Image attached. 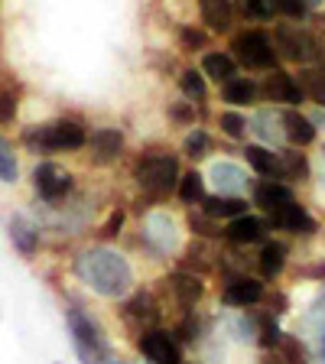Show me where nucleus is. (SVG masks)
Instances as JSON below:
<instances>
[{"label":"nucleus","instance_id":"nucleus-1","mask_svg":"<svg viewBox=\"0 0 325 364\" xmlns=\"http://www.w3.org/2000/svg\"><path fill=\"white\" fill-rule=\"evenodd\" d=\"M72 273L88 293L107 303H121L124 296L137 289V270L127 254H121L111 244H88L75 254Z\"/></svg>","mask_w":325,"mask_h":364},{"label":"nucleus","instance_id":"nucleus-2","mask_svg":"<svg viewBox=\"0 0 325 364\" xmlns=\"http://www.w3.org/2000/svg\"><path fill=\"white\" fill-rule=\"evenodd\" d=\"M130 176H134L137 189L144 192L146 212H150L163 198H169V192H176V186H179V179H182V166H179V156H176V153L146 150L134 159Z\"/></svg>","mask_w":325,"mask_h":364},{"label":"nucleus","instance_id":"nucleus-3","mask_svg":"<svg viewBox=\"0 0 325 364\" xmlns=\"http://www.w3.org/2000/svg\"><path fill=\"white\" fill-rule=\"evenodd\" d=\"M65 328H68V338H72V348H75V358L82 364H114L117 361V351H114L105 326H101L85 306H78V303L65 306Z\"/></svg>","mask_w":325,"mask_h":364},{"label":"nucleus","instance_id":"nucleus-4","mask_svg":"<svg viewBox=\"0 0 325 364\" xmlns=\"http://www.w3.org/2000/svg\"><path fill=\"white\" fill-rule=\"evenodd\" d=\"M23 144L33 153H75L88 146V130L75 117H59V121L39 124V127H26Z\"/></svg>","mask_w":325,"mask_h":364},{"label":"nucleus","instance_id":"nucleus-5","mask_svg":"<svg viewBox=\"0 0 325 364\" xmlns=\"http://www.w3.org/2000/svg\"><path fill=\"white\" fill-rule=\"evenodd\" d=\"M140 244L156 257H179L182 250V225L169 208H150L140 221Z\"/></svg>","mask_w":325,"mask_h":364},{"label":"nucleus","instance_id":"nucleus-6","mask_svg":"<svg viewBox=\"0 0 325 364\" xmlns=\"http://www.w3.org/2000/svg\"><path fill=\"white\" fill-rule=\"evenodd\" d=\"M156 296H163L159 303H163V309L166 306H173L176 312H192L202 306V299L208 296V283H205V277H198V273H189V270H169L163 280H159V289Z\"/></svg>","mask_w":325,"mask_h":364},{"label":"nucleus","instance_id":"nucleus-7","mask_svg":"<svg viewBox=\"0 0 325 364\" xmlns=\"http://www.w3.org/2000/svg\"><path fill=\"white\" fill-rule=\"evenodd\" d=\"M228 53L238 65H244L247 72H270L277 68V49H273V39L264 30H241L235 33Z\"/></svg>","mask_w":325,"mask_h":364},{"label":"nucleus","instance_id":"nucleus-8","mask_svg":"<svg viewBox=\"0 0 325 364\" xmlns=\"http://www.w3.org/2000/svg\"><path fill=\"white\" fill-rule=\"evenodd\" d=\"M117 316H121V322L130 328V332H134V338H137V335L146 332V328L163 326L166 309H163V303H159L156 289H134L130 296H124V299H121Z\"/></svg>","mask_w":325,"mask_h":364},{"label":"nucleus","instance_id":"nucleus-9","mask_svg":"<svg viewBox=\"0 0 325 364\" xmlns=\"http://www.w3.org/2000/svg\"><path fill=\"white\" fill-rule=\"evenodd\" d=\"M218 299H221V306H228V309H257V306L267 299V283L260 280L257 273H247V270L225 273Z\"/></svg>","mask_w":325,"mask_h":364},{"label":"nucleus","instance_id":"nucleus-10","mask_svg":"<svg viewBox=\"0 0 325 364\" xmlns=\"http://www.w3.org/2000/svg\"><path fill=\"white\" fill-rule=\"evenodd\" d=\"M134 345L146 364H186V348H182L179 338L173 335V328H166V326L140 332Z\"/></svg>","mask_w":325,"mask_h":364},{"label":"nucleus","instance_id":"nucleus-11","mask_svg":"<svg viewBox=\"0 0 325 364\" xmlns=\"http://www.w3.org/2000/svg\"><path fill=\"white\" fill-rule=\"evenodd\" d=\"M33 192H36L39 202L46 205H59L62 198H68L72 192H75V176L68 173L65 166H59V163H49V159H43V163H36V169H33Z\"/></svg>","mask_w":325,"mask_h":364},{"label":"nucleus","instance_id":"nucleus-12","mask_svg":"<svg viewBox=\"0 0 325 364\" xmlns=\"http://www.w3.org/2000/svg\"><path fill=\"white\" fill-rule=\"evenodd\" d=\"M316 43L319 39L309 30L293 26L289 20L273 26V49H277V55H283L287 62H296V65H309L312 53H316Z\"/></svg>","mask_w":325,"mask_h":364},{"label":"nucleus","instance_id":"nucleus-13","mask_svg":"<svg viewBox=\"0 0 325 364\" xmlns=\"http://www.w3.org/2000/svg\"><path fill=\"white\" fill-rule=\"evenodd\" d=\"M267 237H270V225H267V218L257 212H247V215H241V218H231L228 225H221V244L238 247V250L260 247Z\"/></svg>","mask_w":325,"mask_h":364},{"label":"nucleus","instance_id":"nucleus-14","mask_svg":"<svg viewBox=\"0 0 325 364\" xmlns=\"http://www.w3.org/2000/svg\"><path fill=\"white\" fill-rule=\"evenodd\" d=\"M267 225H270V231H280V235H289V237H312L319 231V218L299 198L283 205L280 212H273L267 218Z\"/></svg>","mask_w":325,"mask_h":364},{"label":"nucleus","instance_id":"nucleus-15","mask_svg":"<svg viewBox=\"0 0 325 364\" xmlns=\"http://www.w3.org/2000/svg\"><path fill=\"white\" fill-rule=\"evenodd\" d=\"M260 95L270 105H289V107H299L306 101V91L299 85V78L289 75L287 68H270L264 85H260Z\"/></svg>","mask_w":325,"mask_h":364},{"label":"nucleus","instance_id":"nucleus-16","mask_svg":"<svg viewBox=\"0 0 325 364\" xmlns=\"http://www.w3.org/2000/svg\"><path fill=\"white\" fill-rule=\"evenodd\" d=\"M289 202H296V192L289 182L260 179L250 186V208H257V215H264V218H270L273 212H280Z\"/></svg>","mask_w":325,"mask_h":364},{"label":"nucleus","instance_id":"nucleus-17","mask_svg":"<svg viewBox=\"0 0 325 364\" xmlns=\"http://www.w3.org/2000/svg\"><path fill=\"white\" fill-rule=\"evenodd\" d=\"M205 182H208L218 196H244V192L254 186L247 169L231 163V159H215L212 166H208V173H205Z\"/></svg>","mask_w":325,"mask_h":364},{"label":"nucleus","instance_id":"nucleus-18","mask_svg":"<svg viewBox=\"0 0 325 364\" xmlns=\"http://www.w3.org/2000/svg\"><path fill=\"white\" fill-rule=\"evenodd\" d=\"M289 241H283V237H267L264 244L257 247V277L264 283H277L283 277V273L289 270Z\"/></svg>","mask_w":325,"mask_h":364},{"label":"nucleus","instance_id":"nucleus-19","mask_svg":"<svg viewBox=\"0 0 325 364\" xmlns=\"http://www.w3.org/2000/svg\"><path fill=\"white\" fill-rule=\"evenodd\" d=\"M88 153L95 166H111L124 153V130L121 127H95L88 134Z\"/></svg>","mask_w":325,"mask_h":364},{"label":"nucleus","instance_id":"nucleus-20","mask_svg":"<svg viewBox=\"0 0 325 364\" xmlns=\"http://www.w3.org/2000/svg\"><path fill=\"white\" fill-rule=\"evenodd\" d=\"M218 254L221 250H215L208 241H196V237H192L189 247L179 250L176 267H179V270H189V273H198V277H208V273L218 270Z\"/></svg>","mask_w":325,"mask_h":364},{"label":"nucleus","instance_id":"nucleus-21","mask_svg":"<svg viewBox=\"0 0 325 364\" xmlns=\"http://www.w3.org/2000/svg\"><path fill=\"white\" fill-rule=\"evenodd\" d=\"M244 159H247V166L254 169L260 179L287 182V166H283L280 150H270V146H264V144H247L244 146Z\"/></svg>","mask_w":325,"mask_h":364},{"label":"nucleus","instance_id":"nucleus-22","mask_svg":"<svg viewBox=\"0 0 325 364\" xmlns=\"http://www.w3.org/2000/svg\"><path fill=\"white\" fill-rule=\"evenodd\" d=\"M198 212L208 215L218 225H228L231 218H241V215L250 212V202L244 196H218V192H208L198 205Z\"/></svg>","mask_w":325,"mask_h":364},{"label":"nucleus","instance_id":"nucleus-23","mask_svg":"<svg viewBox=\"0 0 325 364\" xmlns=\"http://www.w3.org/2000/svg\"><path fill=\"white\" fill-rule=\"evenodd\" d=\"M250 134H257V140L270 150H280V144H287V134H283V111L280 107H260L254 117H250Z\"/></svg>","mask_w":325,"mask_h":364},{"label":"nucleus","instance_id":"nucleus-24","mask_svg":"<svg viewBox=\"0 0 325 364\" xmlns=\"http://www.w3.org/2000/svg\"><path fill=\"white\" fill-rule=\"evenodd\" d=\"M10 244H14V250L20 257L33 260L39 254V247H43V235H39V228L26 215H14L10 218Z\"/></svg>","mask_w":325,"mask_h":364},{"label":"nucleus","instance_id":"nucleus-25","mask_svg":"<svg viewBox=\"0 0 325 364\" xmlns=\"http://www.w3.org/2000/svg\"><path fill=\"white\" fill-rule=\"evenodd\" d=\"M283 134H287V144H289V146L303 150V146H312V144H316L319 130L312 127L309 114H303L299 107H287V111H283Z\"/></svg>","mask_w":325,"mask_h":364},{"label":"nucleus","instance_id":"nucleus-26","mask_svg":"<svg viewBox=\"0 0 325 364\" xmlns=\"http://www.w3.org/2000/svg\"><path fill=\"white\" fill-rule=\"evenodd\" d=\"M198 16L212 33H228L235 26V0H198Z\"/></svg>","mask_w":325,"mask_h":364},{"label":"nucleus","instance_id":"nucleus-27","mask_svg":"<svg viewBox=\"0 0 325 364\" xmlns=\"http://www.w3.org/2000/svg\"><path fill=\"white\" fill-rule=\"evenodd\" d=\"M257 95H260V85L254 82V78L235 75L231 82L221 85V101H225V105H231L235 111H238V107H244V105H254V101H257Z\"/></svg>","mask_w":325,"mask_h":364},{"label":"nucleus","instance_id":"nucleus-28","mask_svg":"<svg viewBox=\"0 0 325 364\" xmlns=\"http://www.w3.org/2000/svg\"><path fill=\"white\" fill-rule=\"evenodd\" d=\"M202 75L218 82V88H221L225 82H231V78L238 75V62L231 59V53H205L202 55Z\"/></svg>","mask_w":325,"mask_h":364},{"label":"nucleus","instance_id":"nucleus-29","mask_svg":"<svg viewBox=\"0 0 325 364\" xmlns=\"http://www.w3.org/2000/svg\"><path fill=\"white\" fill-rule=\"evenodd\" d=\"M205 196H208V182H205V173H198V169H189V173H182L179 186H176V198H179L182 205L196 208V205H202Z\"/></svg>","mask_w":325,"mask_h":364},{"label":"nucleus","instance_id":"nucleus-30","mask_svg":"<svg viewBox=\"0 0 325 364\" xmlns=\"http://www.w3.org/2000/svg\"><path fill=\"white\" fill-rule=\"evenodd\" d=\"M283 326L280 316H273L270 309H260V328H257V348L260 351H280L283 345Z\"/></svg>","mask_w":325,"mask_h":364},{"label":"nucleus","instance_id":"nucleus-31","mask_svg":"<svg viewBox=\"0 0 325 364\" xmlns=\"http://www.w3.org/2000/svg\"><path fill=\"white\" fill-rule=\"evenodd\" d=\"M212 134L205 127H192L189 134H186V140H182V156H189V159H205L208 153H212Z\"/></svg>","mask_w":325,"mask_h":364},{"label":"nucleus","instance_id":"nucleus-32","mask_svg":"<svg viewBox=\"0 0 325 364\" xmlns=\"http://www.w3.org/2000/svg\"><path fill=\"white\" fill-rule=\"evenodd\" d=\"M179 88H182V95L189 101H196V105H202V101L208 98V78L202 75V68H186L179 75Z\"/></svg>","mask_w":325,"mask_h":364},{"label":"nucleus","instance_id":"nucleus-33","mask_svg":"<svg viewBox=\"0 0 325 364\" xmlns=\"http://www.w3.org/2000/svg\"><path fill=\"white\" fill-rule=\"evenodd\" d=\"M283 156V166H287V182H306L312 176V166H309V156H303V150H280Z\"/></svg>","mask_w":325,"mask_h":364},{"label":"nucleus","instance_id":"nucleus-34","mask_svg":"<svg viewBox=\"0 0 325 364\" xmlns=\"http://www.w3.org/2000/svg\"><path fill=\"white\" fill-rule=\"evenodd\" d=\"M218 130L228 136V140H247V134H250V121L244 117L241 111H221L218 114Z\"/></svg>","mask_w":325,"mask_h":364},{"label":"nucleus","instance_id":"nucleus-35","mask_svg":"<svg viewBox=\"0 0 325 364\" xmlns=\"http://www.w3.org/2000/svg\"><path fill=\"white\" fill-rule=\"evenodd\" d=\"M189 231H192V237L196 241H208V244H215V241H221V225L218 221H212L208 215H202L196 208V212H189Z\"/></svg>","mask_w":325,"mask_h":364},{"label":"nucleus","instance_id":"nucleus-36","mask_svg":"<svg viewBox=\"0 0 325 364\" xmlns=\"http://www.w3.org/2000/svg\"><path fill=\"white\" fill-rule=\"evenodd\" d=\"M296 78L303 85L306 98H312L319 107H325V72H319V68H312V65H303V72Z\"/></svg>","mask_w":325,"mask_h":364},{"label":"nucleus","instance_id":"nucleus-37","mask_svg":"<svg viewBox=\"0 0 325 364\" xmlns=\"http://www.w3.org/2000/svg\"><path fill=\"white\" fill-rule=\"evenodd\" d=\"M16 179H20V159L14 153V144H10L7 136H0V182L14 186Z\"/></svg>","mask_w":325,"mask_h":364},{"label":"nucleus","instance_id":"nucleus-38","mask_svg":"<svg viewBox=\"0 0 325 364\" xmlns=\"http://www.w3.org/2000/svg\"><path fill=\"white\" fill-rule=\"evenodd\" d=\"M277 355L283 358L287 364H312V358H309V348H306V341L303 338H296V335H283V345H280V351Z\"/></svg>","mask_w":325,"mask_h":364},{"label":"nucleus","instance_id":"nucleus-39","mask_svg":"<svg viewBox=\"0 0 325 364\" xmlns=\"http://www.w3.org/2000/svg\"><path fill=\"white\" fill-rule=\"evenodd\" d=\"M238 10H241L244 20H257V23L273 20V14H277L270 0H238Z\"/></svg>","mask_w":325,"mask_h":364},{"label":"nucleus","instance_id":"nucleus-40","mask_svg":"<svg viewBox=\"0 0 325 364\" xmlns=\"http://www.w3.org/2000/svg\"><path fill=\"white\" fill-rule=\"evenodd\" d=\"M124 221H127V212H124V208H111V215H107V221L98 228V244H111L114 237H121V231H124Z\"/></svg>","mask_w":325,"mask_h":364},{"label":"nucleus","instance_id":"nucleus-41","mask_svg":"<svg viewBox=\"0 0 325 364\" xmlns=\"http://www.w3.org/2000/svg\"><path fill=\"white\" fill-rule=\"evenodd\" d=\"M208 46V33L198 26H179V49L182 53H202Z\"/></svg>","mask_w":325,"mask_h":364},{"label":"nucleus","instance_id":"nucleus-42","mask_svg":"<svg viewBox=\"0 0 325 364\" xmlns=\"http://www.w3.org/2000/svg\"><path fill=\"white\" fill-rule=\"evenodd\" d=\"M166 114H169V121H176V124H186V127H196V101H189V98L173 101Z\"/></svg>","mask_w":325,"mask_h":364},{"label":"nucleus","instance_id":"nucleus-43","mask_svg":"<svg viewBox=\"0 0 325 364\" xmlns=\"http://www.w3.org/2000/svg\"><path fill=\"white\" fill-rule=\"evenodd\" d=\"M273 4V10L280 16H287L289 23H296V20H306L309 16V7H306L303 0H270Z\"/></svg>","mask_w":325,"mask_h":364},{"label":"nucleus","instance_id":"nucleus-44","mask_svg":"<svg viewBox=\"0 0 325 364\" xmlns=\"http://www.w3.org/2000/svg\"><path fill=\"white\" fill-rule=\"evenodd\" d=\"M16 117V95L14 91H0V124H14Z\"/></svg>","mask_w":325,"mask_h":364},{"label":"nucleus","instance_id":"nucleus-45","mask_svg":"<svg viewBox=\"0 0 325 364\" xmlns=\"http://www.w3.org/2000/svg\"><path fill=\"white\" fill-rule=\"evenodd\" d=\"M309 121H312V127H316L319 134H325V107H316V111L309 114Z\"/></svg>","mask_w":325,"mask_h":364},{"label":"nucleus","instance_id":"nucleus-46","mask_svg":"<svg viewBox=\"0 0 325 364\" xmlns=\"http://www.w3.org/2000/svg\"><path fill=\"white\" fill-rule=\"evenodd\" d=\"M264 364H287V361H283L277 351H264Z\"/></svg>","mask_w":325,"mask_h":364},{"label":"nucleus","instance_id":"nucleus-47","mask_svg":"<svg viewBox=\"0 0 325 364\" xmlns=\"http://www.w3.org/2000/svg\"><path fill=\"white\" fill-rule=\"evenodd\" d=\"M319 169H322V182H325V146H322V153H319Z\"/></svg>","mask_w":325,"mask_h":364},{"label":"nucleus","instance_id":"nucleus-48","mask_svg":"<svg viewBox=\"0 0 325 364\" xmlns=\"http://www.w3.org/2000/svg\"><path fill=\"white\" fill-rule=\"evenodd\" d=\"M319 355H322V361H325V332L319 335Z\"/></svg>","mask_w":325,"mask_h":364},{"label":"nucleus","instance_id":"nucleus-49","mask_svg":"<svg viewBox=\"0 0 325 364\" xmlns=\"http://www.w3.org/2000/svg\"><path fill=\"white\" fill-rule=\"evenodd\" d=\"M303 4H306V7L312 10V7H319V4H322V0H303Z\"/></svg>","mask_w":325,"mask_h":364},{"label":"nucleus","instance_id":"nucleus-50","mask_svg":"<svg viewBox=\"0 0 325 364\" xmlns=\"http://www.w3.org/2000/svg\"><path fill=\"white\" fill-rule=\"evenodd\" d=\"M319 26H322V30H325V14H322V16H319Z\"/></svg>","mask_w":325,"mask_h":364},{"label":"nucleus","instance_id":"nucleus-51","mask_svg":"<svg viewBox=\"0 0 325 364\" xmlns=\"http://www.w3.org/2000/svg\"><path fill=\"white\" fill-rule=\"evenodd\" d=\"M114 364H134V361H124V358H117V361H114Z\"/></svg>","mask_w":325,"mask_h":364},{"label":"nucleus","instance_id":"nucleus-52","mask_svg":"<svg viewBox=\"0 0 325 364\" xmlns=\"http://www.w3.org/2000/svg\"><path fill=\"white\" fill-rule=\"evenodd\" d=\"M322 287H325V283H322Z\"/></svg>","mask_w":325,"mask_h":364},{"label":"nucleus","instance_id":"nucleus-53","mask_svg":"<svg viewBox=\"0 0 325 364\" xmlns=\"http://www.w3.org/2000/svg\"><path fill=\"white\" fill-rule=\"evenodd\" d=\"M322 364H325V361H322Z\"/></svg>","mask_w":325,"mask_h":364}]
</instances>
